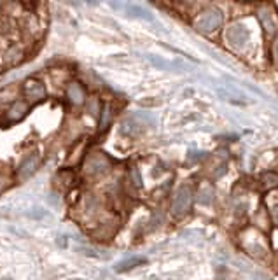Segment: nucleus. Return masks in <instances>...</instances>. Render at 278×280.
Masks as SVG:
<instances>
[{
    "label": "nucleus",
    "mask_w": 278,
    "mask_h": 280,
    "mask_svg": "<svg viewBox=\"0 0 278 280\" xmlns=\"http://www.w3.org/2000/svg\"><path fill=\"white\" fill-rule=\"evenodd\" d=\"M129 180H131L133 188L140 189L142 188V175H140V170H138L135 165H133L131 168H129Z\"/></svg>",
    "instance_id": "obj_13"
},
{
    "label": "nucleus",
    "mask_w": 278,
    "mask_h": 280,
    "mask_svg": "<svg viewBox=\"0 0 278 280\" xmlns=\"http://www.w3.org/2000/svg\"><path fill=\"white\" fill-rule=\"evenodd\" d=\"M262 182H264L266 189L277 188V186H278V175H277V173H271V172H268V173L262 177Z\"/></svg>",
    "instance_id": "obj_16"
},
{
    "label": "nucleus",
    "mask_w": 278,
    "mask_h": 280,
    "mask_svg": "<svg viewBox=\"0 0 278 280\" xmlns=\"http://www.w3.org/2000/svg\"><path fill=\"white\" fill-rule=\"evenodd\" d=\"M196 200H198V203H201V205H210L214 201V188L210 184H203L201 188H199L198 191V196H196Z\"/></svg>",
    "instance_id": "obj_9"
},
{
    "label": "nucleus",
    "mask_w": 278,
    "mask_h": 280,
    "mask_svg": "<svg viewBox=\"0 0 278 280\" xmlns=\"http://www.w3.org/2000/svg\"><path fill=\"white\" fill-rule=\"evenodd\" d=\"M87 114L93 117L100 116V112H102V107H100V98L98 96H91L89 100H87Z\"/></svg>",
    "instance_id": "obj_12"
},
{
    "label": "nucleus",
    "mask_w": 278,
    "mask_h": 280,
    "mask_svg": "<svg viewBox=\"0 0 278 280\" xmlns=\"http://www.w3.org/2000/svg\"><path fill=\"white\" fill-rule=\"evenodd\" d=\"M23 96L26 98V102H32V104L42 102L46 98V86L39 79H26L23 83Z\"/></svg>",
    "instance_id": "obj_4"
},
{
    "label": "nucleus",
    "mask_w": 278,
    "mask_h": 280,
    "mask_svg": "<svg viewBox=\"0 0 278 280\" xmlns=\"http://www.w3.org/2000/svg\"><path fill=\"white\" fill-rule=\"evenodd\" d=\"M100 114H102V116H100L98 130H100V133H104L108 126H110V121H112V107H110V105H105Z\"/></svg>",
    "instance_id": "obj_10"
},
{
    "label": "nucleus",
    "mask_w": 278,
    "mask_h": 280,
    "mask_svg": "<svg viewBox=\"0 0 278 280\" xmlns=\"http://www.w3.org/2000/svg\"><path fill=\"white\" fill-rule=\"evenodd\" d=\"M26 112H28V104H26V102H23V100L14 102L7 110V121H11V123L21 121V119L26 116Z\"/></svg>",
    "instance_id": "obj_8"
},
{
    "label": "nucleus",
    "mask_w": 278,
    "mask_h": 280,
    "mask_svg": "<svg viewBox=\"0 0 278 280\" xmlns=\"http://www.w3.org/2000/svg\"><path fill=\"white\" fill-rule=\"evenodd\" d=\"M273 217H275V221L278 222V205H277V207H275V209H273Z\"/></svg>",
    "instance_id": "obj_19"
},
{
    "label": "nucleus",
    "mask_w": 278,
    "mask_h": 280,
    "mask_svg": "<svg viewBox=\"0 0 278 280\" xmlns=\"http://www.w3.org/2000/svg\"><path fill=\"white\" fill-rule=\"evenodd\" d=\"M7 62L11 63V65H16V63H20L21 60H23V49H21L20 46H13V47H9L7 51Z\"/></svg>",
    "instance_id": "obj_11"
},
{
    "label": "nucleus",
    "mask_w": 278,
    "mask_h": 280,
    "mask_svg": "<svg viewBox=\"0 0 278 280\" xmlns=\"http://www.w3.org/2000/svg\"><path fill=\"white\" fill-rule=\"evenodd\" d=\"M140 263H144V259H140V258H133V259H128V261H125V263H121L116 270L117 272H126V270L137 266V264H140Z\"/></svg>",
    "instance_id": "obj_17"
},
{
    "label": "nucleus",
    "mask_w": 278,
    "mask_h": 280,
    "mask_svg": "<svg viewBox=\"0 0 278 280\" xmlns=\"http://www.w3.org/2000/svg\"><path fill=\"white\" fill-rule=\"evenodd\" d=\"M222 21H224V16L219 9H207L194 20V28L203 32V34H208V32L219 28L222 25Z\"/></svg>",
    "instance_id": "obj_1"
},
{
    "label": "nucleus",
    "mask_w": 278,
    "mask_h": 280,
    "mask_svg": "<svg viewBox=\"0 0 278 280\" xmlns=\"http://www.w3.org/2000/svg\"><path fill=\"white\" fill-rule=\"evenodd\" d=\"M261 20L264 23V28L268 30V34H273L275 30H277V23L271 20V14L270 13H261Z\"/></svg>",
    "instance_id": "obj_15"
},
{
    "label": "nucleus",
    "mask_w": 278,
    "mask_h": 280,
    "mask_svg": "<svg viewBox=\"0 0 278 280\" xmlns=\"http://www.w3.org/2000/svg\"><path fill=\"white\" fill-rule=\"evenodd\" d=\"M39 163H41V158H39L37 152H32V154H28L26 158H23L21 165L18 167V177H20V180L30 179V177L35 173V170H37Z\"/></svg>",
    "instance_id": "obj_6"
},
{
    "label": "nucleus",
    "mask_w": 278,
    "mask_h": 280,
    "mask_svg": "<svg viewBox=\"0 0 278 280\" xmlns=\"http://www.w3.org/2000/svg\"><path fill=\"white\" fill-rule=\"evenodd\" d=\"M66 98L74 105H81L86 102V91L79 83H70L66 86Z\"/></svg>",
    "instance_id": "obj_7"
},
{
    "label": "nucleus",
    "mask_w": 278,
    "mask_h": 280,
    "mask_svg": "<svg viewBox=\"0 0 278 280\" xmlns=\"http://www.w3.org/2000/svg\"><path fill=\"white\" fill-rule=\"evenodd\" d=\"M249 37H250L249 30H247L245 25H241V23L233 25L231 28L228 30V34H226V39H228L229 46H233L235 49H241V47L247 44Z\"/></svg>",
    "instance_id": "obj_5"
},
{
    "label": "nucleus",
    "mask_w": 278,
    "mask_h": 280,
    "mask_svg": "<svg viewBox=\"0 0 278 280\" xmlns=\"http://www.w3.org/2000/svg\"><path fill=\"white\" fill-rule=\"evenodd\" d=\"M192 203V191L189 186H180L173 194V200H171V214L175 217H180L184 214H187V210L191 209Z\"/></svg>",
    "instance_id": "obj_3"
},
{
    "label": "nucleus",
    "mask_w": 278,
    "mask_h": 280,
    "mask_svg": "<svg viewBox=\"0 0 278 280\" xmlns=\"http://www.w3.org/2000/svg\"><path fill=\"white\" fill-rule=\"evenodd\" d=\"M119 131L123 135H135V131H137V123L126 119V121H123V125L119 126Z\"/></svg>",
    "instance_id": "obj_14"
},
{
    "label": "nucleus",
    "mask_w": 278,
    "mask_h": 280,
    "mask_svg": "<svg viewBox=\"0 0 278 280\" xmlns=\"http://www.w3.org/2000/svg\"><path fill=\"white\" fill-rule=\"evenodd\" d=\"M7 184H9V179H7V177L0 175V191H4V189L7 188Z\"/></svg>",
    "instance_id": "obj_18"
},
{
    "label": "nucleus",
    "mask_w": 278,
    "mask_h": 280,
    "mask_svg": "<svg viewBox=\"0 0 278 280\" xmlns=\"http://www.w3.org/2000/svg\"><path fill=\"white\" fill-rule=\"evenodd\" d=\"M110 170V161L102 152H91L84 161V173L87 177H100Z\"/></svg>",
    "instance_id": "obj_2"
}]
</instances>
